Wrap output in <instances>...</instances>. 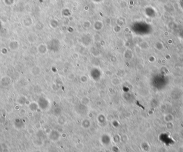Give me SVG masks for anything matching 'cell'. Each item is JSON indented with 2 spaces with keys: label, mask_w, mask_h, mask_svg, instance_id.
<instances>
[{
  "label": "cell",
  "mask_w": 183,
  "mask_h": 152,
  "mask_svg": "<svg viewBox=\"0 0 183 152\" xmlns=\"http://www.w3.org/2000/svg\"><path fill=\"white\" fill-rule=\"evenodd\" d=\"M172 116L171 115V114H168L167 115L166 117H165V120L167 122H171V121L172 120Z\"/></svg>",
  "instance_id": "cell-1"
}]
</instances>
